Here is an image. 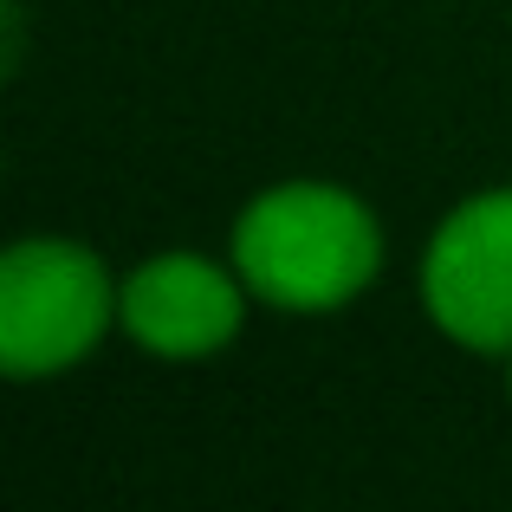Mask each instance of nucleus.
Returning a JSON list of instances; mask_svg holds the SVG:
<instances>
[{
  "instance_id": "nucleus-1",
  "label": "nucleus",
  "mask_w": 512,
  "mask_h": 512,
  "mask_svg": "<svg viewBox=\"0 0 512 512\" xmlns=\"http://www.w3.org/2000/svg\"><path fill=\"white\" fill-rule=\"evenodd\" d=\"M383 240L357 195L331 182L266 188L234 227V266L279 312H338L376 279Z\"/></svg>"
},
{
  "instance_id": "nucleus-2",
  "label": "nucleus",
  "mask_w": 512,
  "mask_h": 512,
  "mask_svg": "<svg viewBox=\"0 0 512 512\" xmlns=\"http://www.w3.org/2000/svg\"><path fill=\"white\" fill-rule=\"evenodd\" d=\"M117 318L111 273L78 240H20L0 260V370L59 376Z\"/></svg>"
},
{
  "instance_id": "nucleus-3",
  "label": "nucleus",
  "mask_w": 512,
  "mask_h": 512,
  "mask_svg": "<svg viewBox=\"0 0 512 512\" xmlns=\"http://www.w3.org/2000/svg\"><path fill=\"white\" fill-rule=\"evenodd\" d=\"M428 318L467 350H512V188L474 195L441 221L422 266Z\"/></svg>"
},
{
  "instance_id": "nucleus-4",
  "label": "nucleus",
  "mask_w": 512,
  "mask_h": 512,
  "mask_svg": "<svg viewBox=\"0 0 512 512\" xmlns=\"http://www.w3.org/2000/svg\"><path fill=\"white\" fill-rule=\"evenodd\" d=\"M117 318L156 357H214L240 331V286L195 253H163L137 266L117 292Z\"/></svg>"
}]
</instances>
